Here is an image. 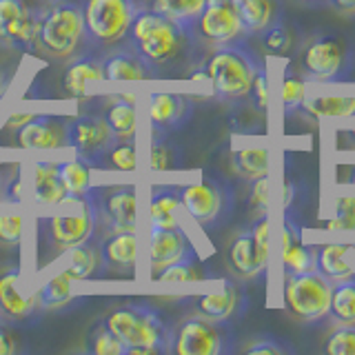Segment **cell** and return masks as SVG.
<instances>
[{"label": "cell", "instance_id": "1f68e13d", "mask_svg": "<svg viewBox=\"0 0 355 355\" xmlns=\"http://www.w3.org/2000/svg\"><path fill=\"white\" fill-rule=\"evenodd\" d=\"M98 264H100V249L92 247L89 242L76 244L71 249H64L62 269L69 273L76 282L92 277L94 271L98 269Z\"/></svg>", "mask_w": 355, "mask_h": 355}, {"label": "cell", "instance_id": "8fae6325", "mask_svg": "<svg viewBox=\"0 0 355 355\" xmlns=\"http://www.w3.org/2000/svg\"><path fill=\"white\" fill-rule=\"evenodd\" d=\"M193 33L209 44L222 47V44L238 40L242 33H247V29H244L231 0H209L196 22Z\"/></svg>", "mask_w": 355, "mask_h": 355}, {"label": "cell", "instance_id": "30bf717a", "mask_svg": "<svg viewBox=\"0 0 355 355\" xmlns=\"http://www.w3.org/2000/svg\"><path fill=\"white\" fill-rule=\"evenodd\" d=\"M225 322H214L205 315L189 318L178 327L171 338V351L178 355H218L225 347Z\"/></svg>", "mask_w": 355, "mask_h": 355}, {"label": "cell", "instance_id": "816d5d0a", "mask_svg": "<svg viewBox=\"0 0 355 355\" xmlns=\"http://www.w3.org/2000/svg\"><path fill=\"white\" fill-rule=\"evenodd\" d=\"M331 5L336 7L340 14L355 18V0H331Z\"/></svg>", "mask_w": 355, "mask_h": 355}, {"label": "cell", "instance_id": "4fadbf2b", "mask_svg": "<svg viewBox=\"0 0 355 355\" xmlns=\"http://www.w3.org/2000/svg\"><path fill=\"white\" fill-rule=\"evenodd\" d=\"M67 127L69 120L58 116H31L16 129V142L22 149L58 151L67 144Z\"/></svg>", "mask_w": 355, "mask_h": 355}, {"label": "cell", "instance_id": "4dcf8cb0", "mask_svg": "<svg viewBox=\"0 0 355 355\" xmlns=\"http://www.w3.org/2000/svg\"><path fill=\"white\" fill-rule=\"evenodd\" d=\"M196 306L200 311V315L214 322H227L238 306V291L233 284H225V288H220V291L200 295Z\"/></svg>", "mask_w": 355, "mask_h": 355}, {"label": "cell", "instance_id": "f6af8a7d", "mask_svg": "<svg viewBox=\"0 0 355 355\" xmlns=\"http://www.w3.org/2000/svg\"><path fill=\"white\" fill-rule=\"evenodd\" d=\"M249 202H251V211L255 214V218L266 216V207H269V180H266V175L251 182Z\"/></svg>", "mask_w": 355, "mask_h": 355}, {"label": "cell", "instance_id": "484cf974", "mask_svg": "<svg viewBox=\"0 0 355 355\" xmlns=\"http://www.w3.org/2000/svg\"><path fill=\"white\" fill-rule=\"evenodd\" d=\"M105 80L103 76V62L92 60V58H80L67 67L62 85L67 96L71 98H87L89 96V85Z\"/></svg>", "mask_w": 355, "mask_h": 355}, {"label": "cell", "instance_id": "603a6c76", "mask_svg": "<svg viewBox=\"0 0 355 355\" xmlns=\"http://www.w3.org/2000/svg\"><path fill=\"white\" fill-rule=\"evenodd\" d=\"M282 264L286 275L315 271V253L300 240V231L286 222L282 231Z\"/></svg>", "mask_w": 355, "mask_h": 355}, {"label": "cell", "instance_id": "681fc988", "mask_svg": "<svg viewBox=\"0 0 355 355\" xmlns=\"http://www.w3.org/2000/svg\"><path fill=\"white\" fill-rule=\"evenodd\" d=\"M249 96H253L255 105H258L260 109H266V105H269V80H266V73H264L262 67H260V71L255 73V78H253Z\"/></svg>", "mask_w": 355, "mask_h": 355}, {"label": "cell", "instance_id": "b9f144b4", "mask_svg": "<svg viewBox=\"0 0 355 355\" xmlns=\"http://www.w3.org/2000/svg\"><path fill=\"white\" fill-rule=\"evenodd\" d=\"M25 238V216L22 214H0V244L18 247Z\"/></svg>", "mask_w": 355, "mask_h": 355}, {"label": "cell", "instance_id": "9c48e42d", "mask_svg": "<svg viewBox=\"0 0 355 355\" xmlns=\"http://www.w3.org/2000/svg\"><path fill=\"white\" fill-rule=\"evenodd\" d=\"M114 133H111L105 116H80L71 118L67 127V144L76 151L78 158L89 164H100L107 151L114 147Z\"/></svg>", "mask_w": 355, "mask_h": 355}, {"label": "cell", "instance_id": "d6986e66", "mask_svg": "<svg viewBox=\"0 0 355 355\" xmlns=\"http://www.w3.org/2000/svg\"><path fill=\"white\" fill-rule=\"evenodd\" d=\"M36 304V295H29L22 282V271L18 266L0 271V313L9 318H25Z\"/></svg>", "mask_w": 355, "mask_h": 355}, {"label": "cell", "instance_id": "60d3db41", "mask_svg": "<svg viewBox=\"0 0 355 355\" xmlns=\"http://www.w3.org/2000/svg\"><path fill=\"white\" fill-rule=\"evenodd\" d=\"M331 231H355V196H342L336 202V216L327 220Z\"/></svg>", "mask_w": 355, "mask_h": 355}, {"label": "cell", "instance_id": "ffe728a7", "mask_svg": "<svg viewBox=\"0 0 355 355\" xmlns=\"http://www.w3.org/2000/svg\"><path fill=\"white\" fill-rule=\"evenodd\" d=\"M269 255H264L255 244L253 231H242L229 247V264L240 277H255L264 271Z\"/></svg>", "mask_w": 355, "mask_h": 355}, {"label": "cell", "instance_id": "5bb4252c", "mask_svg": "<svg viewBox=\"0 0 355 355\" xmlns=\"http://www.w3.org/2000/svg\"><path fill=\"white\" fill-rule=\"evenodd\" d=\"M111 231H136L138 225V191L131 184L111 187L96 205Z\"/></svg>", "mask_w": 355, "mask_h": 355}, {"label": "cell", "instance_id": "d6a6232c", "mask_svg": "<svg viewBox=\"0 0 355 355\" xmlns=\"http://www.w3.org/2000/svg\"><path fill=\"white\" fill-rule=\"evenodd\" d=\"M58 171L62 178L64 191L71 198H85L92 191V164L83 158H67L58 162Z\"/></svg>", "mask_w": 355, "mask_h": 355}, {"label": "cell", "instance_id": "6da1fadb", "mask_svg": "<svg viewBox=\"0 0 355 355\" xmlns=\"http://www.w3.org/2000/svg\"><path fill=\"white\" fill-rule=\"evenodd\" d=\"M129 38L140 58L153 67H164L182 53L191 33L153 9H138L131 22Z\"/></svg>", "mask_w": 355, "mask_h": 355}, {"label": "cell", "instance_id": "ac0fdd59", "mask_svg": "<svg viewBox=\"0 0 355 355\" xmlns=\"http://www.w3.org/2000/svg\"><path fill=\"white\" fill-rule=\"evenodd\" d=\"M29 193L36 205L58 207L67 198L62 178L58 171V162L51 160H33L29 164Z\"/></svg>", "mask_w": 355, "mask_h": 355}, {"label": "cell", "instance_id": "52a82bcc", "mask_svg": "<svg viewBox=\"0 0 355 355\" xmlns=\"http://www.w3.org/2000/svg\"><path fill=\"white\" fill-rule=\"evenodd\" d=\"M136 14L138 7L133 0H87L83 7L85 33L100 44L120 42L129 36Z\"/></svg>", "mask_w": 355, "mask_h": 355}, {"label": "cell", "instance_id": "7bdbcfd3", "mask_svg": "<svg viewBox=\"0 0 355 355\" xmlns=\"http://www.w3.org/2000/svg\"><path fill=\"white\" fill-rule=\"evenodd\" d=\"M306 100V85L295 76H286L282 85V105L286 111L300 109Z\"/></svg>", "mask_w": 355, "mask_h": 355}, {"label": "cell", "instance_id": "7402d4cb", "mask_svg": "<svg viewBox=\"0 0 355 355\" xmlns=\"http://www.w3.org/2000/svg\"><path fill=\"white\" fill-rule=\"evenodd\" d=\"M353 247L344 242H327L320 244L315 251V269L329 277L331 282H342L349 280L355 275V269L351 262L347 260V255H351Z\"/></svg>", "mask_w": 355, "mask_h": 355}, {"label": "cell", "instance_id": "8d00e7d4", "mask_svg": "<svg viewBox=\"0 0 355 355\" xmlns=\"http://www.w3.org/2000/svg\"><path fill=\"white\" fill-rule=\"evenodd\" d=\"M205 273L198 269L193 260H180L173 262L169 266H164L158 273H153L155 282H164V284H187V282H198L202 280Z\"/></svg>", "mask_w": 355, "mask_h": 355}, {"label": "cell", "instance_id": "8992f818", "mask_svg": "<svg viewBox=\"0 0 355 355\" xmlns=\"http://www.w3.org/2000/svg\"><path fill=\"white\" fill-rule=\"evenodd\" d=\"M300 67H302L304 76L315 83L344 80L353 69L351 44L333 33L318 36L300 53Z\"/></svg>", "mask_w": 355, "mask_h": 355}, {"label": "cell", "instance_id": "44dd1931", "mask_svg": "<svg viewBox=\"0 0 355 355\" xmlns=\"http://www.w3.org/2000/svg\"><path fill=\"white\" fill-rule=\"evenodd\" d=\"M138 262L136 231H114L100 247V264L116 271H131Z\"/></svg>", "mask_w": 355, "mask_h": 355}, {"label": "cell", "instance_id": "11a10c76", "mask_svg": "<svg viewBox=\"0 0 355 355\" xmlns=\"http://www.w3.org/2000/svg\"><path fill=\"white\" fill-rule=\"evenodd\" d=\"M304 3H315L318 5V3H324V0H304Z\"/></svg>", "mask_w": 355, "mask_h": 355}, {"label": "cell", "instance_id": "4316f807", "mask_svg": "<svg viewBox=\"0 0 355 355\" xmlns=\"http://www.w3.org/2000/svg\"><path fill=\"white\" fill-rule=\"evenodd\" d=\"M105 120L116 138L131 140L138 131V111H136L133 98L120 96L116 100H111V105L107 107Z\"/></svg>", "mask_w": 355, "mask_h": 355}, {"label": "cell", "instance_id": "ab89813d", "mask_svg": "<svg viewBox=\"0 0 355 355\" xmlns=\"http://www.w3.org/2000/svg\"><path fill=\"white\" fill-rule=\"evenodd\" d=\"M324 353L329 355H355V324H338V329L331 331L327 338Z\"/></svg>", "mask_w": 355, "mask_h": 355}, {"label": "cell", "instance_id": "cb8c5ba5", "mask_svg": "<svg viewBox=\"0 0 355 355\" xmlns=\"http://www.w3.org/2000/svg\"><path fill=\"white\" fill-rule=\"evenodd\" d=\"M151 67L133 51H118L103 60V76L111 83H129V80H147L151 78Z\"/></svg>", "mask_w": 355, "mask_h": 355}, {"label": "cell", "instance_id": "d590c367", "mask_svg": "<svg viewBox=\"0 0 355 355\" xmlns=\"http://www.w3.org/2000/svg\"><path fill=\"white\" fill-rule=\"evenodd\" d=\"M304 109L315 118H347L355 114V98H311L304 100Z\"/></svg>", "mask_w": 355, "mask_h": 355}, {"label": "cell", "instance_id": "3957f363", "mask_svg": "<svg viewBox=\"0 0 355 355\" xmlns=\"http://www.w3.org/2000/svg\"><path fill=\"white\" fill-rule=\"evenodd\" d=\"M260 62L253 53L233 44L218 47L205 64L209 83L220 98H244L251 94L255 73L260 71Z\"/></svg>", "mask_w": 355, "mask_h": 355}, {"label": "cell", "instance_id": "f546056e", "mask_svg": "<svg viewBox=\"0 0 355 355\" xmlns=\"http://www.w3.org/2000/svg\"><path fill=\"white\" fill-rule=\"evenodd\" d=\"M247 31L262 33L275 22L277 3L275 0H231Z\"/></svg>", "mask_w": 355, "mask_h": 355}, {"label": "cell", "instance_id": "277c9868", "mask_svg": "<svg viewBox=\"0 0 355 355\" xmlns=\"http://www.w3.org/2000/svg\"><path fill=\"white\" fill-rule=\"evenodd\" d=\"M85 36L83 7L76 3H55L40 18L38 47L53 58H69Z\"/></svg>", "mask_w": 355, "mask_h": 355}, {"label": "cell", "instance_id": "680465c9", "mask_svg": "<svg viewBox=\"0 0 355 355\" xmlns=\"http://www.w3.org/2000/svg\"><path fill=\"white\" fill-rule=\"evenodd\" d=\"M353 118H355V114H353Z\"/></svg>", "mask_w": 355, "mask_h": 355}, {"label": "cell", "instance_id": "7a4b0ae2", "mask_svg": "<svg viewBox=\"0 0 355 355\" xmlns=\"http://www.w3.org/2000/svg\"><path fill=\"white\" fill-rule=\"evenodd\" d=\"M105 327L122 342L125 353L147 355L171 349V333L153 309L142 304H127L114 309Z\"/></svg>", "mask_w": 355, "mask_h": 355}, {"label": "cell", "instance_id": "e0dca14e", "mask_svg": "<svg viewBox=\"0 0 355 355\" xmlns=\"http://www.w3.org/2000/svg\"><path fill=\"white\" fill-rule=\"evenodd\" d=\"M191 107H193L191 100L180 94H169V92L151 94L147 103V114L153 131L166 133L171 129H178L191 116Z\"/></svg>", "mask_w": 355, "mask_h": 355}, {"label": "cell", "instance_id": "9a60e30c", "mask_svg": "<svg viewBox=\"0 0 355 355\" xmlns=\"http://www.w3.org/2000/svg\"><path fill=\"white\" fill-rule=\"evenodd\" d=\"M180 260H196V253L187 233L180 227H151L149 231V266L151 275L164 266Z\"/></svg>", "mask_w": 355, "mask_h": 355}, {"label": "cell", "instance_id": "2e32d148", "mask_svg": "<svg viewBox=\"0 0 355 355\" xmlns=\"http://www.w3.org/2000/svg\"><path fill=\"white\" fill-rule=\"evenodd\" d=\"M180 200L189 218L196 220L198 225L216 222L222 214V205H225V196H222L220 187L211 182H193L182 187Z\"/></svg>", "mask_w": 355, "mask_h": 355}, {"label": "cell", "instance_id": "74e56055", "mask_svg": "<svg viewBox=\"0 0 355 355\" xmlns=\"http://www.w3.org/2000/svg\"><path fill=\"white\" fill-rule=\"evenodd\" d=\"M178 158L173 149L169 147V142L164 140V133L155 131V136L151 140L149 147V169L151 171H171L175 169Z\"/></svg>", "mask_w": 355, "mask_h": 355}, {"label": "cell", "instance_id": "ba28073f", "mask_svg": "<svg viewBox=\"0 0 355 355\" xmlns=\"http://www.w3.org/2000/svg\"><path fill=\"white\" fill-rule=\"evenodd\" d=\"M58 207V214H53L47 220V231L51 236L53 247L71 249L76 244L92 240L98 218L96 205H92L85 198L67 196Z\"/></svg>", "mask_w": 355, "mask_h": 355}, {"label": "cell", "instance_id": "7dc6e473", "mask_svg": "<svg viewBox=\"0 0 355 355\" xmlns=\"http://www.w3.org/2000/svg\"><path fill=\"white\" fill-rule=\"evenodd\" d=\"M244 353L247 355H280V353H288V349L282 347V344L273 338H258L244 349Z\"/></svg>", "mask_w": 355, "mask_h": 355}, {"label": "cell", "instance_id": "e575fe53", "mask_svg": "<svg viewBox=\"0 0 355 355\" xmlns=\"http://www.w3.org/2000/svg\"><path fill=\"white\" fill-rule=\"evenodd\" d=\"M233 166L240 178L244 180H258L269 173V151L262 147H253V149H242L233 153Z\"/></svg>", "mask_w": 355, "mask_h": 355}, {"label": "cell", "instance_id": "f5cc1de1", "mask_svg": "<svg viewBox=\"0 0 355 355\" xmlns=\"http://www.w3.org/2000/svg\"><path fill=\"white\" fill-rule=\"evenodd\" d=\"M31 116H22V114H16V116H11L9 120H7V125L11 127V129H18V127H22L25 122L29 120Z\"/></svg>", "mask_w": 355, "mask_h": 355}, {"label": "cell", "instance_id": "c3c4849f", "mask_svg": "<svg viewBox=\"0 0 355 355\" xmlns=\"http://www.w3.org/2000/svg\"><path fill=\"white\" fill-rule=\"evenodd\" d=\"M3 196H5L7 202H16V205L25 200V175H22V169H18V171L14 173V178L5 182V187H3Z\"/></svg>", "mask_w": 355, "mask_h": 355}, {"label": "cell", "instance_id": "836d02e7", "mask_svg": "<svg viewBox=\"0 0 355 355\" xmlns=\"http://www.w3.org/2000/svg\"><path fill=\"white\" fill-rule=\"evenodd\" d=\"M336 324H355V275L349 280L333 282V295H331V313Z\"/></svg>", "mask_w": 355, "mask_h": 355}, {"label": "cell", "instance_id": "5b68a950", "mask_svg": "<svg viewBox=\"0 0 355 355\" xmlns=\"http://www.w3.org/2000/svg\"><path fill=\"white\" fill-rule=\"evenodd\" d=\"M333 282L318 269L309 273L286 275L284 282V304L300 322L313 324L331 313Z\"/></svg>", "mask_w": 355, "mask_h": 355}, {"label": "cell", "instance_id": "9f6ffc18", "mask_svg": "<svg viewBox=\"0 0 355 355\" xmlns=\"http://www.w3.org/2000/svg\"><path fill=\"white\" fill-rule=\"evenodd\" d=\"M3 187H5V182H3V178H0V196H3Z\"/></svg>", "mask_w": 355, "mask_h": 355}, {"label": "cell", "instance_id": "f1b7e54d", "mask_svg": "<svg viewBox=\"0 0 355 355\" xmlns=\"http://www.w3.org/2000/svg\"><path fill=\"white\" fill-rule=\"evenodd\" d=\"M209 0H151V9L173 20L193 36V27Z\"/></svg>", "mask_w": 355, "mask_h": 355}, {"label": "cell", "instance_id": "d4e9b609", "mask_svg": "<svg viewBox=\"0 0 355 355\" xmlns=\"http://www.w3.org/2000/svg\"><path fill=\"white\" fill-rule=\"evenodd\" d=\"M182 207L180 189L173 187H155L149 200V225L151 227H180L178 211Z\"/></svg>", "mask_w": 355, "mask_h": 355}, {"label": "cell", "instance_id": "7c38bea8", "mask_svg": "<svg viewBox=\"0 0 355 355\" xmlns=\"http://www.w3.org/2000/svg\"><path fill=\"white\" fill-rule=\"evenodd\" d=\"M42 14L33 11L25 0H0V42L11 47H27L38 40Z\"/></svg>", "mask_w": 355, "mask_h": 355}, {"label": "cell", "instance_id": "83f0119b", "mask_svg": "<svg viewBox=\"0 0 355 355\" xmlns=\"http://www.w3.org/2000/svg\"><path fill=\"white\" fill-rule=\"evenodd\" d=\"M73 277L64 269L51 273L36 291V304L40 309H60L73 300Z\"/></svg>", "mask_w": 355, "mask_h": 355}, {"label": "cell", "instance_id": "6f0895ef", "mask_svg": "<svg viewBox=\"0 0 355 355\" xmlns=\"http://www.w3.org/2000/svg\"><path fill=\"white\" fill-rule=\"evenodd\" d=\"M351 182L355 184V169H353V173H351Z\"/></svg>", "mask_w": 355, "mask_h": 355}, {"label": "cell", "instance_id": "bcb514c9", "mask_svg": "<svg viewBox=\"0 0 355 355\" xmlns=\"http://www.w3.org/2000/svg\"><path fill=\"white\" fill-rule=\"evenodd\" d=\"M264 47L269 51H286L288 49V42H291V38H288L286 29L280 25V22H273L271 27H266L264 31Z\"/></svg>", "mask_w": 355, "mask_h": 355}, {"label": "cell", "instance_id": "db71d44e", "mask_svg": "<svg viewBox=\"0 0 355 355\" xmlns=\"http://www.w3.org/2000/svg\"><path fill=\"white\" fill-rule=\"evenodd\" d=\"M342 136H347V147L349 149H355V129H349V131H342Z\"/></svg>", "mask_w": 355, "mask_h": 355}, {"label": "cell", "instance_id": "f35d334b", "mask_svg": "<svg viewBox=\"0 0 355 355\" xmlns=\"http://www.w3.org/2000/svg\"><path fill=\"white\" fill-rule=\"evenodd\" d=\"M107 164L111 166V169L116 171H136L138 166V151H136V144L125 140L120 144H114L107 155H105Z\"/></svg>", "mask_w": 355, "mask_h": 355}, {"label": "cell", "instance_id": "ee69618b", "mask_svg": "<svg viewBox=\"0 0 355 355\" xmlns=\"http://www.w3.org/2000/svg\"><path fill=\"white\" fill-rule=\"evenodd\" d=\"M92 351L96 355H125L122 342L107 327L96 331V336L92 338Z\"/></svg>", "mask_w": 355, "mask_h": 355}, {"label": "cell", "instance_id": "f907efd6", "mask_svg": "<svg viewBox=\"0 0 355 355\" xmlns=\"http://www.w3.org/2000/svg\"><path fill=\"white\" fill-rule=\"evenodd\" d=\"M14 353V338L0 327V355H11Z\"/></svg>", "mask_w": 355, "mask_h": 355}]
</instances>
